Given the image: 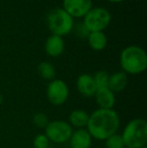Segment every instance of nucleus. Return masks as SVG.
Listing matches in <instances>:
<instances>
[{"mask_svg": "<svg viewBox=\"0 0 147 148\" xmlns=\"http://www.w3.org/2000/svg\"><path fill=\"white\" fill-rule=\"evenodd\" d=\"M120 128V117L114 109L95 110L89 117L87 131L93 139L106 140L111 135L117 133Z\"/></svg>", "mask_w": 147, "mask_h": 148, "instance_id": "nucleus-1", "label": "nucleus"}, {"mask_svg": "<svg viewBox=\"0 0 147 148\" xmlns=\"http://www.w3.org/2000/svg\"><path fill=\"white\" fill-rule=\"evenodd\" d=\"M120 66L126 75H139L147 69V53L138 45H128L120 53Z\"/></svg>", "mask_w": 147, "mask_h": 148, "instance_id": "nucleus-2", "label": "nucleus"}, {"mask_svg": "<svg viewBox=\"0 0 147 148\" xmlns=\"http://www.w3.org/2000/svg\"><path fill=\"white\" fill-rule=\"evenodd\" d=\"M124 146L141 148L147 144V122L145 119L136 118L129 121L121 134Z\"/></svg>", "mask_w": 147, "mask_h": 148, "instance_id": "nucleus-3", "label": "nucleus"}, {"mask_svg": "<svg viewBox=\"0 0 147 148\" xmlns=\"http://www.w3.org/2000/svg\"><path fill=\"white\" fill-rule=\"evenodd\" d=\"M46 24L51 34L65 36L74 30V18L63 8L51 10L46 16Z\"/></svg>", "mask_w": 147, "mask_h": 148, "instance_id": "nucleus-4", "label": "nucleus"}, {"mask_svg": "<svg viewBox=\"0 0 147 148\" xmlns=\"http://www.w3.org/2000/svg\"><path fill=\"white\" fill-rule=\"evenodd\" d=\"M83 23L89 32L104 31L110 25L112 16L108 9L104 7H93L84 16Z\"/></svg>", "mask_w": 147, "mask_h": 148, "instance_id": "nucleus-5", "label": "nucleus"}, {"mask_svg": "<svg viewBox=\"0 0 147 148\" xmlns=\"http://www.w3.org/2000/svg\"><path fill=\"white\" fill-rule=\"evenodd\" d=\"M44 129V134L49 138V142L57 144L68 142L73 133V127L69 124V122L64 120L51 121Z\"/></svg>", "mask_w": 147, "mask_h": 148, "instance_id": "nucleus-6", "label": "nucleus"}, {"mask_svg": "<svg viewBox=\"0 0 147 148\" xmlns=\"http://www.w3.org/2000/svg\"><path fill=\"white\" fill-rule=\"evenodd\" d=\"M69 87L65 81L55 79L51 81L46 88L47 100L53 106H62L67 102L69 98Z\"/></svg>", "mask_w": 147, "mask_h": 148, "instance_id": "nucleus-7", "label": "nucleus"}, {"mask_svg": "<svg viewBox=\"0 0 147 148\" xmlns=\"http://www.w3.org/2000/svg\"><path fill=\"white\" fill-rule=\"evenodd\" d=\"M62 8L73 18H83L93 8V0H63Z\"/></svg>", "mask_w": 147, "mask_h": 148, "instance_id": "nucleus-8", "label": "nucleus"}, {"mask_svg": "<svg viewBox=\"0 0 147 148\" xmlns=\"http://www.w3.org/2000/svg\"><path fill=\"white\" fill-rule=\"evenodd\" d=\"M77 90L82 96L86 98L94 97L97 91V86L93 76L89 74H82L77 79Z\"/></svg>", "mask_w": 147, "mask_h": 148, "instance_id": "nucleus-9", "label": "nucleus"}, {"mask_svg": "<svg viewBox=\"0 0 147 148\" xmlns=\"http://www.w3.org/2000/svg\"><path fill=\"white\" fill-rule=\"evenodd\" d=\"M93 138L86 128L77 129L73 131L70 138V147L71 148H90L92 146Z\"/></svg>", "mask_w": 147, "mask_h": 148, "instance_id": "nucleus-10", "label": "nucleus"}, {"mask_svg": "<svg viewBox=\"0 0 147 148\" xmlns=\"http://www.w3.org/2000/svg\"><path fill=\"white\" fill-rule=\"evenodd\" d=\"M44 51L46 55L51 58L59 57L65 51V40L59 35H49L45 40Z\"/></svg>", "mask_w": 147, "mask_h": 148, "instance_id": "nucleus-11", "label": "nucleus"}, {"mask_svg": "<svg viewBox=\"0 0 147 148\" xmlns=\"http://www.w3.org/2000/svg\"><path fill=\"white\" fill-rule=\"evenodd\" d=\"M94 97L96 99L97 105L99 106L100 109H113V107L115 106V94L108 87L97 89Z\"/></svg>", "mask_w": 147, "mask_h": 148, "instance_id": "nucleus-12", "label": "nucleus"}, {"mask_svg": "<svg viewBox=\"0 0 147 148\" xmlns=\"http://www.w3.org/2000/svg\"><path fill=\"white\" fill-rule=\"evenodd\" d=\"M128 84V77L124 72H117L109 76L108 88L114 94L120 93L126 88Z\"/></svg>", "mask_w": 147, "mask_h": 148, "instance_id": "nucleus-13", "label": "nucleus"}, {"mask_svg": "<svg viewBox=\"0 0 147 148\" xmlns=\"http://www.w3.org/2000/svg\"><path fill=\"white\" fill-rule=\"evenodd\" d=\"M87 40L91 49L97 51H101L107 47L108 37L104 31H95V32L89 33Z\"/></svg>", "mask_w": 147, "mask_h": 148, "instance_id": "nucleus-14", "label": "nucleus"}, {"mask_svg": "<svg viewBox=\"0 0 147 148\" xmlns=\"http://www.w3.org/2000/svg\"><path fill=\"white\" fill-rule=\"evenodd\" d=\"M89 117H90V114H88L84 110H74L69 116V124L72 127H76L78 129L85 128L88 124Z\"/></svg>", "mask_w": 147, "mask_h": 148, "instance_id": "nucleus-15", "label": "nucleus"}, {"mask_svg": "<svg viewBox=\"0 0 147 148\" xmlns=\"http://www.w3.org/2000/svg\"><path fill=\"white\" fill-rule=\"evenodd\" d=\"M37 72H38L39 76L41 78L46 81H49V82L55 80V75H57L55 66L49 62H41L37 66Z\"/></svg>", "mask_w": 147, "mask_h": 148, "instance_id": "nucleus-16", "label": "nucleus"}, {"mask_svg": "<svg viewBox=\"0 0 147 148\" xmlns=\"http://www.w3.org/2000/svg\"><path fill=\"white\" fill-rule=\"evenodd\" d=\"M109 76L108 74L105 71H99L96 74L93 76L95 81V84L97 86V89H101V88H107L108 87V81H109Z\"/></svg>", "mask_w": 147, "mask_h": 148, "instance_id": "nucleus-17", "label": "nucleus"}, {"mask_svg": "<svg viewBox=\"0 0 147 148\" xmlns=\"http://www.w3.org/2000/svg\"><path fill=\"white\" fill-rule=\"evenodd\" d=\"M106 147L107 148H123L124 143H123V139H122L121 134H115L111 135L110 137L106 139Z\"/></svg>", "mask_w": 147, "mask_h": 148, "instance_id": "nucleus-18", "label": "nucleus"}, {"mask_svg": "<svg viewBox=\"0 0 147 148\" xmlns=\"http://www.w3.org/2000/svg\"><path fill=\"white\" fill-rule=\"evenodd\" d=\"M32 122H34V124L36 125V127H38V128H45L46 125L49 124V121L47 116L45 115L44 113L39 112V113L34 114V118H32Z\"/></svg>", "mask_w": 147, "mask_h": 148, "instance_id": "nucleus-19", "label": "nucleus"}, {"mask_svg": "<svg viewBox=\"0 0 147 148\" xmlns=\"http://www.w3.org/2000/svg\"><path fill=\"white\" fill-rule=\"evenodd\" d=\"M34 148H49V140L45 134H38L34 137Z\"/></svg>", "mask_w": 147, "mask_h": 148, "instance_id": "nucleus-20", "label": "nucleus"}, {"mask_svg": "<svg viewBox=\"0 0 147 148\" xmlns=\"http://www.w3.org/2000/svg\"><path fill=\"white\" fill-rule=\"evenodd\" d=\"M74 28H75V32H76V34L78 35L80 38H87L88 35H89V33H90L83 22H80V23H78V24H75Z\"/></svg>", "mask_w": 147, "mask_h": 148, "instance_id": "nucleus-21", "label": "nucleus"}, {"mask_svg": "<svg viewBox=\"0 0 147 148\" xmlns=\"http://www.w3.org/2000/svg\"><path fill=\"white\" fill-rule=\"evenodd\" d=\"M109 2H112V3H120V2H123L126 1V0H107Z\"/></svg>", "mask_w": 147, "mask_h": 148, "instance_id": "nucleus-22", "label": "nucleus"}, {"mask_svg": "<svg viewBox=\"0 0 147 148\" xmlns=\"http://www.w3.org/2000/svg\"><path fill=\"white\" fill-rule=\"evenodd\" d=\"M2 103H3V96L0 94V105H1Z\"/></svg>", "mask_w": 147, "mask_h": 148, "instance_id": "nucleus-23", "label": "nucleus"}, {"mask_svg": "<svg viewBox=\"0 0 147 148\" xmlns=\"http://www.w3.org/2000/svg\"><path fill=\"white\" fill-rule=\"evenodd\" d=\"M141 148H147V146H144V147H141Z\"/></svg>", "mask_w": 147, "mask_h": 148, "instance_id": "nucleus-24", "label": "nucleus"}, {"mask_svg": "<svg viewBox=\"0 0 147 148\" xmlns=\"http://www.w3.org/2000/svg\"><path fill=\"white\" fill-rule=\"evenodd\" d=\"M123 148H127V147H123Z\"/></svg>", "mask_w": 147, "mask_h": 148, "instance_id": "nucleus-25", "label": "nucleus"}]
</instances>
